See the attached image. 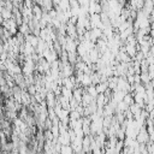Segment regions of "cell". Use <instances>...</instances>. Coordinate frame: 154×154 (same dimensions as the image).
<instances>
[{
    "label": "cell",
    "mask_w": 154,
    "mask_h": 154,
    "mask_svg": "<svg viewBox=\"0 0 154 154\" xmlns=\"http://www.w3.org/2000/svg\"><path fill=\"white\" fill-rule=\"evenodd\" d=\"M47 103H48L49 107H53L54 106V96H53L52 93L47 95Z\"/></svg>",
    "instance_id": "obj_2"
},
{
    "label": "cell",
    "mask_w": 154,
    "mask_h": 154,
    "mask_svg": "<svg viewBox=\"0 0 154 154\" xmlns=\"http://www.w3.org/2000/svg\"><path fill=\"white\" fill-rule=\"evenodd\" d=\"M102 12V5L100 1H94L89 4V14H100Z\"/></svg>",
    "instance_id": "obj_1"
}]
</instances>
